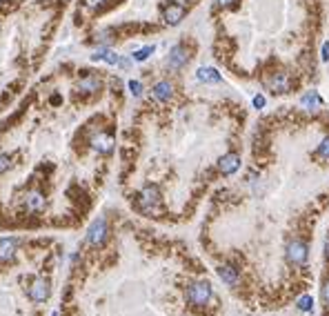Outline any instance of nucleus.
Segmentation results:
<instances>
[{
  "label": "nucleus",
  "instance_id": "nucleus-1",
  "mask_svg": "<svg viewBox=\"0 0 329 316\" xmlns=\"http://www.w3.org/2000/svg\"><path fill=\"white\" fill-rule=\"evenodd\" d=\"M138 203H140V209L145 214H156L160 207V189L156 185L142 187V191L138 194Z\"/></svg>",
  "mask_w": 329,
  "mask_h": 316
},
{
  "label": "nucleus",
  "instance_id": "nucleus-2",
  "mask_svg": "<svg viewBox=\"0 0 329 316\" xmlns=\"http://www.w3.org/2000/svg\"><path fill=\"white\" fill-rule=\"evenodd\" d=\"M209 298H211V285L205 280H198V283L187 287V301L191 305H207Z\"/></svg>",
  "mask_w": 329,
  "mask_h": 316
},
{
  "label": "nucleus",
  "instance_id": "nucleus-3",
  "mask_svg": "<svg viewBox=\"0 0 329 316\" xmlns=\"http://www.w3.org/2000/svg\"><path fill=\"white\" fill-rule=\"evenodd\" d=\"M107 234H109V225H107V221L105 218H96V221L89 225L87 243L91 245V247H100V245L107 240Z\"/></svg>",
  "mask_w": 329,
  "mask_h": 316
},
{
  "label": "nucleus",
  "instance_id": "nucleus-4",
  "mask_svg": "<svg viewBox=\"0 0 329 316\" xmlns=\"http://www.w3.org/2000/svg\"><path fill=\"white\" fill-rule=\"evenodd\" d=\"M307 256H309V247H307V243H302V240H298V238L289 240L287 261L291 263V265H302V263H307Z\"/></svg>",
  "mask_w": 329,
  "mask_h": 316
},
{
  "label": "nucleus",
  "instance_id": "nucleus-5",
  "mask_svg": "<svg viewBox=\"0 0 329 316\" xmlns=\"http://www.w3.org/2000/svg\"><path fill=\"white\" fill-rule=\"evenodd\" d=\"M238 167H240V156L234 154V151L225 154L218 160V172H220L222 176H231L234 172H238Z\"/></svg>",
  "mask_w": 329,
  "mask_h": 316
},
{
  "label": "nucleus",
  "instance_id": "nucleus-6",
  "mask_svg": "<svg viewBox=\"0 0 329 316\" xmlns=\"http://www.w3.org/2000/svg\"><path fill=\"white\" fill-rule=\"evenodd\" d=\"M49 294H51V289H49V280L44 278H36L34 283H31L29 287V296L34 298L36 303H44L49 298Z\"/></svg>",
  "mask_w": 329,
  "mask_h": 316
},
{
  "label": "nucleus",
  "instance_id": "nucleus-7",
  "mask_svg": "<svg viewBox=\"0 0 329 316\" xmlns=\"http://www.w3.org/2000/svg\"><path fill=\"white\" fill-rule=\"evenodd\" d=\"M187 60H189V56H187V49L182 47V45H176V47L169 51L167 65H169V69H182V67L187 65Z\"/></svg>",
  "mask_w": 329,
  "mask_h": 316
},
{
  "label": "nucleus",
  "instance_id": "nucleus-8",
  "mask_svg": "<svg viewBox=\"0 0 329 316\" xmlns=\"http://www.w3.org/2000/svg\"><path fill=\"white\" fill-rule=\"evenodd\" d=\"M114 145H116V140H114V136L111 134H98V136H93L91 138V147L96 151H100V154H111L114 151Z\"/></svg>",
  "mask_w": 329,
  "mask_h": 316
},
{
  "label": "nucleus",
  "instance_id": "nucleus-9",
  "mask_svg": "<svg viewBox=\"0 0 329 316\" xmlns=\"http://www.w3.org/2000/svg\"><path fill=\"white\" fill-rule=\"evenodd\" d=\"M163 16H164V22H167V25H178V22L185 18V7L178 2H169L167 7H164Z\"/></svg>",
  "mask_w": 329,
  "mask_h": 316
},
{
  "label": "nucleus",
  "instance_id": "nucleus-10",
  "mask_svg": "<svg viewBox=\"0 0 329 316\" xmlns=\"http://www.w3.org/2000/svg\"><path fill=\"white\" fill-rule=\"evenodd\" d=\"M269 89L274 93H287L291 89V78L289 74H274L269 78Z\"/></svg>",
  "mask_w": 329,
  "mask_h": 316
},
{
  "label": "nucleus",
  "instance_id": "nucleus-11",
  "mask_svg": "<svg viewBox=\"0 0 329 316\" xmlns=\"http://www.w3.org/2000/svg\"><path fill=\"white\" fill-rule=\"evenodd\" d=\"M25 209H27V212H31V214L42 212V209H44V196L40 194V191H36V189L27 191V196H25Z\"/></svg>",
  "mask_w": 329,
  "mask_h": 316
},
{
  "label": "nucleus",
  "instance_id": "nucleus-12",
  "mask_svg": "<svg viewBox=\"0 0 329 316\" xmlns=\"http://www.w3.org/2000/svg\"><path fill=\"white\" fill-rule=\"evenodd\" d=\"M151 96H154L156 100H160V102L169 100V98L173 96V85L169 83V80H160V83L154 85V89H151Z\"/></svg>",
  "mask_w": 329,
  "mask_h": 316
},
{
  "label": "nucleus",
  "instance_id": "nucleus-13",
  "mask_svg": "<svg viewBox=\"0 0 329 316\" xmlns=\"http://www.w3.org/2000/svg\"><path fill=\"white\" fill-rule=\"evenodd\" d=\"M16 249H18L16 238H2L0 240V261H11Z\"/></svg>",
  "mask_w": 329,
  "mask_h": 316
},
{
  "label": "nucleus",
  "instance_id": "nucleus-14",
  "mask_svg": "<svg viewBox=\"0 0 329 316\" xmlns=\"http://www.w3.org/2000/svg\"><path fill=\"white\" fill-rule=\"evenodd\" d=\"M218 276H220V280H222V283H227L229 287H236V285H238V271H236L234 267H229V265L218 267Z\"/></svg>",
  "mask_w": 329,
  "mask_h": 316
},
{
  "label": "nucleus",
  "instance_id": "nucleus-15",
  "mask_svg": "<svg viewBox=\"0 0 329 316\" xmlns=\"http://www.w3.org/2000/svg\"><path fill=\"white\" fill-rule=\"evenodd\" d=\"M196 78H198L200 83H209V85L220 83V74H218L213 67H200L198 74H196Z\"/></svg>",
  "mask_w": 329,
  "mask_h": 316
},
{
  "label": "nucleus",
  "instance_id": "nucleus-16",
  "mask_svg": "<svg viewBox=\"0 0 329 316\" xmlns=\"http://www.w3.org/2000/svg\"><path fill=\"white\" fill-rule=\"evenodd\" d=\"M98 89H100V80L96 76L89 74L78 80V91H98Z\"/></svg>",
  "mask_w": 329,
  "mask_h": 316
},
{
  "label": "nucleus",
  "instance_id": "nucleus-17",
  "mask_svg": "<svg viewBox=\"0 0 329 316\" xmlns=\"http://www.w3.org/2000/svg\"><path fill=\"white\" fill-rule=\"evenodd\" d=\"M300 105L307 107V109H316V107L323 105V98L318 96V91H314V89H311V91H307L305 96L300 98Z\"/></svg>",
  "mask_w": 329,
  "mask_h": 316
},
{
  "label": "nucleus",
  "instance_id": "nucleus-18",
  "mask_svg": "<svg viewBox=\"0 0 329 316\" xmlns=\"http://www.w3.org/2000/svg\"><path fill=\"white\" fill-rule=\"evenodd\" d=\"M93 60H105L107 65H118V60H120V56L118 53H114L111 49H102V51H98V53H93Z\"/></svg>",
  "mask_w": 329,
  "mask_h": 316
},
{
  "label": "nucleus",
  "instance_id": "nucleus-19",
  "mask_svg": "<svg viewBox=\"0 0 329 316\" xmlns=\"http://www.w3.org/2000/svg\"><path fill=\"white\" fill-rule=\"evenodd\" d=\"M154 51H156L154 45H147V47H142V49H136V51H133V60L142 62V60H147V58H149Z\"/></svg>",
  "mask_w": 329,
  "mask_h": 316
},
{
  "label": "nucleus",
  "instance_id": "nucleus-20",
  "mask_svg": "<svg viewBox=\"0 0 329 316\" xmlns=\"http://www.w3.org/2000/svg\"><path fill=\"white\" fill-rule=\"evenodd\" d=\"M296 305H298V310H300V312H311V310H314V298H311V296H300Z\"/></svg>",
  "mask_w": 329,
  "mask_h": 316
},
{
  "label": "nucleus",
  "instance_id": "nucleus-21",
  "mask_svg": "<svg viewBox=\"0 0 329 316\" xmlns=\"http://www.w3.org/2000/svg\"><path fill=\"white\" fill-rule=\"evenodd\" d=\"M316 154H318L323 160H329V136L323 138V142H320V147H318V151H316Z\"/></svg>",
  "mask_w": 329,
  "mask_h": 316
},
{
  "label": "nucleus",
  "instance_id": "nucleus-22",
  "mask_svg": "<svg viewBox=\"0 0 329 316\" xmlns=\"http://www.w3.org/2000/svg\"><path fill=\"white\" fill-rule=\"evenodd\" d=\"M9 167H11V158H9L7 154H0V174L7 172Z\"/></svg>",
  "mask_w": 329,
  "mask_h": 316
},
{
  "label": "nucleus",
  "instance_id": "nucleus-23",
  "mask_svg": "<svg viewBox=\"0 0 329 316\" xmlns=\"http://www.w3.org/2000/svg\"><path fill=\"white\" fill-rule=\"evenodd\" d=\"M129 89H131L133 96H140L142 93V85L138 83V80H129Z\"/></svg>",
  "mask_w": 329,
  "mask_h": 316
},
{
  "label": "nucleus",
  "instance_id": "nucleus-24",
  "mask_svg": "<svg viewBox=\"0 0 329 316\" xmlns=\"http://www.w3.org/2000/svg\"><path fill=\"white\" fill-rule=\"evenodd\" d=\"M253 107H256V109H262V107H265V96H262V93H258V96H253Z\"/></svg>",
  "mask_w": 329,
  "mask_h": 316
},
{
  "label": "nucleus",
  "instance_id": "nucleus-25",
  "mask_svg": "<svg viewBox=\"0 0 329 316\" xmlns=\"http://www.w3.org/2000/svg\"><path fill=\"white\" fill-rule=\"evenodd\" d=\"M82 2H84V7H87V9H98L105 0H82Z\"/></svg>",
  "mask_w": 329,
  "mask_h": 316
},
{
  "label": "nucleus",
  "instance_id": "nucleus-26",
  "mask_svg": "<svg viewBox=\"0 0 329 316\" xmlns=\"http://www.w3.org/2000/svg\"><path fill=\"white\" fill-rule=\"evenodd\" d=\"M323 301L329 307V280H325V285H323Z\"/></svg>",
  "mask_w": 329,
  "mask_h": 316
},
{
  "label": "nucleus",
  "instance_id": "nucleus-27",
  "mask_svg": "<svg viewBox=\"0 0 329 316\" xmlns=\"http://www.w3.org/2000/svg\"><path fill=\"white\" fill-rule=\"evenodd\" d=\"M320 58H323L325 62L329 60V43H325V45H323V56H320Z\"/></svg>",
  "mask_w": 329,
  "mask_h": 316
},
{
  "label": "nucleus",
  "instance_id": "nucleus-28",
  "mask_svg": "<svg viewBox=\"0 0 329 316\" xmlns=\"http://www.w3.org/2000/svg\"><path fill=\"white\" fill-rule=\"evenodd\" d=\"M216 2H218V4H220V7H229V4H231V2H234V0H216Z\"/></svg>",
  "mask_w": 329,
  "mask_h": 316
},
{
  "label": "nucleus",
  "instance_id": "nucleus-29",
  "mask_svg": "<svg viewBox=\"0 0 329 316\" xmlns=\"http://www.w3.org/2000/svg\"><path fill=\"white\" fill-rule=\"evenodd\" d=\"M325 256L329 258V236H327V240H325Z\"/></svg>",
  "mask_w": 329,
  "mask_h": 316
},
{
  "label": "nucleus",
  "instance_id": "nucleus-30",
  "mask_svg": "<svg viewBox=\"0 0 329 316\" xmlns=\"http://www.w3.org/2000/svg\"><path fill=\"white\" fill-rule=\"evenodd\" d=\"M51 316H58V312H53V314H51Z\"/></svg>",
  "mask_w": 329,
  "mask_h": 316
}]
</instances>
